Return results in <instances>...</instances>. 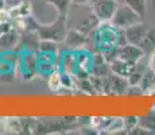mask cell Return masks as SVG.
Listing matches in <instances>:
<instances>
[{"instance_id":"cell-1","label":"cell","mask_w":155,"mask_h":135,"mask_svg":"<svg viewBox=\"0 0 155 135\" xmlns=\"http://www.w3.org/2000/svg\"><path fill=\"white\" fill-rule=\"evenodd\" d=\"M35 31L39 39L53 41V42H64L68 34V18L57 15L55 20L50 25H39L35 22Z\"/></svg>"},{"instance_id":"cell-2","label":"cell","mask_w":155,"mask_h":135,"mask_svg":"<svg viewBox=\"0 0 155 135\" xmlns=\"http://www.w3.org/2000/svg\"><path fill=\"white\" fill-rule=\"evenodd\" d=\"M142 20H143V18L138 12H135L130 5L126 4V3H120L117 5V8H116L115 14H113L111 23L115 27H117V29L124 30L127 27L142 22Z\"/></svg>"},{"instance_id":"cell-3","label":"cell","mask_w":155,"mask_h":135,"mask_svg":"<svg viewBox=\"0 0 155 135\" xmlns=\"http://www.w3.org/2000/svg\"><path fill=\"white\" fill-rule=\"evenodd\" d=\"M92 12L97 16L100 22H111L119 3L116 0H91L89 2Z\"/></svg>"},{"instance_id":"cell-4","label":"cell","mask_w":155,"mask_h":135,"mask_svg":"<svg viewBox=\"0 0 155 135\" xmlns=\"http://www.w3.org/2000/svg\"><path fill=\"white\" fill-rule=\"evenodd\" d=\"M146 53L143 52V49L138 45L132 43H126L123 46H119L117 49V57L124 61H127L128 64L135 65L138 61H140L142 58H144Z\"/></svg>"},{"instance_id":"cell-5","label":"cell","mask_w":155,"mask_h":135,"mask_svg":"<svg viewBox=\"0 0 155 135\" xmlns=\"http://www.w3.org/2000/svg\"><path fill=\"white\" fill-rule=\"evenodd\" d=\"M148 27L144 25L143 22H139L136 25H132L127 29H124V34H126L127 42L128 43H132V45H140V42L144 39L146 34L148 32Z\"/></svg>"},{"instance_id":"cell-6","label":"cell","mask_w":155,"mask_h":135,"mask_svg":"<svg viewBox=\"0 0 155 135\" xmlns=\"http://www.w3.org/2000/svg\"><path fill=\"white\" fill-rule=\"evenodd\" d=\"M86 39H88V34H85V32L80 31L77 29H70L68 30L66 38H65L64 42L66 43V46L71 47V49H77L81 45L86 43Z\"/></svg>"},{"instance_id":"cell-7","label":"cell","mask_w":155,"mask_h":135,"mask_svg":"<svg viewBox=\"0 0 155 135\" xmlns=\"http://www.w3.org/2000/svg\"><path fill=\"white\" fill-rule=\"evenodd\" d=\"M109 66H111L112 73L117 74V76H120V77H124V79H128V76L131 74V72H132V69H134V65L128 64L127 61L119 58V57L109 62Z\"/></svg>"},{"instance_id":"cell-8","label":"cell","mask_w":155,"mask_h":135,"mask_svg":"<svg viewBox=\"0 0 155 135\" xmlns=\"http://www.w3.org/2000/svg\"><path fill=\"white\" fill-rule=\"evenodd\" d=\"M18 39H19V34H18V30L15 29H11L5 31L4 34H2L0 35V53L12 49L18 43Z\"/></svg>"},{"instance_id":"cell-9","label":"cell","mask_w":155,"mask_h":135,"mask_svg":"<svg viewBox=\"0 0 155 135\" xmlns=\"http://www.w3.org/2000/svg\"><path fill=\"white\" fill-rule=\"evenodd\" d=\"M8 11H10L11 19H25V18H28L30 14H31V4H30V2L25 0V2H20L19 4H16L14 8H11Z\"/></svg>"},{"instance_id":"cell-10","label":"cell","mask_w":155,"mask_h":135,"mask_svg":"<svg viewBox=\"0 0 155 135\" xmlns=\"http://www.w3.org/2000/svg\"><path fill=\"white\" fill-rule=\"evenodd\" d=\"M43 2L47 4H51L57 10V15L68 18V15L70 12L71 0H43Z\"/></svg>"},{"instance_id":"cell-11","label":"cell","mask_w":155,"mask_h":135,"mask_svg":"<svg viewBox=\"0 0 155 135\" xmlns=\"http://www.w3.org/2000/svg\"><path fill=\"white\" fill-rule=\"evenodd\" d=\"M139 46L143 49V52L146 54H150L155 49V30H148V32L146 34L144 39L140 42Z\"/></svg>"},{"instance_id":"cell-12","label":"cell","mask_w":155,"mask_h":135,"mask_svg":"<svg viewBox=\"0 0 155 135\" xmlns=\"http://www.w3.org/2000/svg\"><path fill=\"white\" fill-rule=\"evenodd\" d=\"M124 3L130 5L142 18L146 16V12H147V0H124Z\"/></svg>"},{"instance_id":"cell-13","label":"cell","mask_w":155,"mask_h":135,"mask_svg":"<svg viewBox=\"0 0 155 135\" xmlns=\"http://www.w3.org/2000/svg\"><path fill=\"white\" fill-rule=\"evenodd\" d=\"M139 126L147 133H155V111H151L147 116L139 119Z\"/></svg>"},{"instance_id":"cell-14","label":"cell","mask_w":155,"mask_h":135,"mask_svg":"<svg viewBox=\"0 0 155 135\" xmlns=\"http://www.w3.org/2000/svg\"><path fill=\"white\" fill-rule=\"evenodd\" d=\"M47 85L51 91H57L62 86V80H61V74L53 72L51 74H49V79H47Z\"/></svg>"},{"instance_id":"cell-15","label":"cell","mask_w":155,"mask_h":135,"mask_svg":"<svg viewBox=\"0 0 155 135\" xmlns=\"http://www.w3.org/2000/svg\"><path fill=\"white\" fill-rule=\"evenodd\" d=\"M123 124H124V130H128L131 133L139 124V118H136V116H126V118H123Z\"/></svg>"},{"instance_id":"cell-16","label":"cell","mask_w":155,"mask_h":135,"mask_svg":"<svg viewBox=\"0 0 155 135\" xmlns=\"http://www.w3.org/2000/svg\"><path fill=\"white\" fill-rule=\"evenodd\" d=\"M148 68L155 72V49L150 53V58H148Z\"/></svg>"},{"instance_id":"cell-17","label":"cell","mask_w":155,"mask_h":135,"mask_svg":"<svg viewBox=\"0 0 155 135\" xmlns=\"http://www.w3.org/2000/svg\"><path fill=\"white\" fill-rule=\"evenodd\" d=\"M91 0H71V4L76 5H88Z\"/></svg>"},{"instance_id":"cell-18","label":"cell","mask_w":155,"mask_h":135,"mask_svg":"<svg viewBox=\"0 0 155 135\" xmlns=\"http://www.w3.org/2000/svg\"><path fill=\"white\" fill-rule=\"evenodd\" d=\"M5 10V0H0V11Z\"/></svg>"},{"instance_id":"cell-19","label":"cell","mask_w":155,"mask_h":135,"mask_svg":"<svg viewBox=\"0 0 155 135\" xmlns=\"http://www.w3.org/2000/svg\"><path fill=\"white\" fill-rule=\"evenodd\" d=\"M151 3H153V5L155 7V0H151Z\"/></svg>"}]
</instances>
